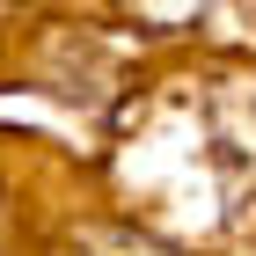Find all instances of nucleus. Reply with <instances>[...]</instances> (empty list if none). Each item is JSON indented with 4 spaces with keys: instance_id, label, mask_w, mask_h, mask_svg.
<instances>
[{
    "instance_id": "nucleus-1",
    "label": "nucleus",
    "mask_w": 256,
    "mask_h": 256,
    "mask_svg": "<svg viewBox=\"0 0 256 256\" xmlns=\"http://www.w3.org/2000/svg\"><path fill=\"white\" fill-rule=\"evenodd\" d=\"M154 15H183V8H198V0H146Z\"/></svg>"
}]
</instances>
